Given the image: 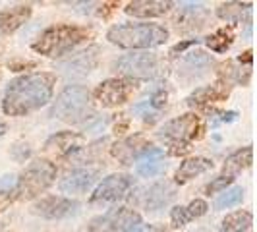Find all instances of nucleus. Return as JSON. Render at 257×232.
<instances>
[{"label": "nucleus", "mask_w": 257, "mask_h": 232, "mask_svg": "<svg viewBox=\"0 0 257 232\" xmlns=\"http://www.w3.org/2000/svg\"><path fill=\"white\" fill-rule=\"evenodd\" d=\"M56 77L49 72L26 74L12 79L4 91L2 110L8 116H26L35 112L52 99Z\"/></svg>", "instance_id": "f257e3e1"}, {"label": "nucleus", "mask_w": 257, "mask_h": 232, "mask_svg": "<svg viewBox=\"0 0 257 232\" xmlns=\"http://www.w3.org/2000/svg\"><path fill=\"white\" fill-rule=\"evenodd\" d=\"M106 39L120 49H153L167 43L168 29L159 24H120L108 29Z\"/></svg>", "instance_id": "f03ea898"}, {"label": "nucleus", "mask_w": 257, "mask_h": 232, "mask_svg": "<svg viewBox=\"0 0 257 232\" xmlns=\"http://www.w3.org/2000/svg\"><path fill=\"white\" fill-rule=\"evenodd\" d=\"M91 37V31L85 27L79 26H70V24H62V26H52L45 29L41 33V37L31 45L33 51L45 56H62L74 51L81 43H85Z\"/></svg>", "instance_id": "7ed1b4c3"}, {"label": "nucleus", "mask_w": 257, "mask_h": 232, "mask_svg": "<svg viewBox=\"0 0 257 232\" xmlns=\"http://www.w3.org/2000/svg\"><path fill=\"white\" fill-rule=\"evenodd\" d=\"M91 112H93L91 93L83 85L64 87L52 104V116L62 122H68V124L83 122Z\"/></svg>", "instance_id": "20e7f679"}, {"label": "nucleus", "mask_w": 257, "mask_h": 232, "mask_svg": "<svg viewBox=\"0 0 257 232\" xmlns=\"http://www.w3.org/2000/svg\"><path fill=\"white\" fill-rule=\"evenodd\" d=\"M54 178H56V167L51 161H45V159L33 161L20 174V178H16L14 195L16 199H33L47 188H51Z\"/></svg>", "instance_id": "39448f33"}, {"label": "nucleus", "mask_w": 257, "mask_h": 232, "mask_svg": "<svg viewBox=\"0 0 257 232\" xmlns=\"http://www.w3.org/2000/svg\"><path fill=\"white\" fill-rule=\"evenodd\" d=\"M142 215L128 207H116L91 219L89 232H142Z\"/></svg>", "instance_id": "423d86ee"}, {"label": "nucleus", "mask_w": 257, "mask_h": 232, "mask_svg": "<svg viewBox=\"0 0 257 232\" xmlns=\"http://www.w3.org/2000/svg\"><path fill=\"white\" fill-rule=\"evenodd\" d=\"M159 136L168 142L170 145H176V143H192L193 140L201 138V126H199V116L195 114H184L178 116L174 120L167 122Z\"/></svg>", "instance_id": "0eeeda50"}, {"label": "nucleus", "mask_w": 257, "mask_h": 232, "mask_svg": "<svg viewBox=\"0 0 257 232\" xmlns=\"http://www.w3.org/2000/svg\"><path fill=\"white\" fill-rule=\"evenodd\" d=\"M159 58L153 52H132L114 62V68L130 79H145L155 76Z\"/></svg>", "instance_id": "6e6552de"}, {"label": "nucleus", "mask_w": 257, "mask_h": 232, "mask_svg": "<svg viewBox=\"0 0 257 232\" xmlns=\"http://www.w3.org/2000/svg\"><path fill=\"white\" fill-rule=\"evenodd\" d=\"M136 87L138 83L130 77H110L99 83L93 95L103 106H120L134 95Z\"/></svg>", "instance_id": "1a4fd4ad"}, {"label": "nucleus", "mask_w": 257, "mask_h": 232, "mask_svg": "<svg viewBox=\"0 0 257 232\" xmlns=\"http://www.w3.org/2000/svg\"><path fill=\"white\" fill-rule=\"evenodd\" d=\"M132 186H134V180L128 174H110L91 193V203H97V205L116 203V201L128 197Z\"/></svg>", "instance_id": "9d476101"}, {"label": "nucleus", "mask_w": 257, "mask_h": 232, "mask_svg": "<svg viewBox=\"0 0 257 232\" xmlns=\"http://www.w3.org/2000/svg\"><path fill=\"white\" fill-rule=\"evenodd\" d=\"M79 203L70 199V197H62V195H49L43 197L33 205V213L43 217V219H68L72 215H76Z\"/></svg>", "instance_id": "9b49d317"}, {"label": "nucleus", "mask_w": 257, "mask_h": 232, "mask_svg": "<svg viewBox=\"0 0 257 232\" xmlns=\"http://www.w3.org/2000/svg\"><path fill=\"white\" fill-rule=\"evenodd\" d=\"M176 197V190L170 182H155L149 188L142 190L138 203L143 205L147 211H159L167 207Z\"/></svg>", "instance_id": "f8f14e48"}, {"label": "nucleus", "mask_w": 257, "mask_h": 232, "mask_svg": "<svg viewBox=\"0 0 257 232\" xmlns=\"http://www.w3.org/2000/svg\"><path fill=\"white\" fill-rule=\"evenodd\" d=\"M99 178V168H76L58 182L62 193H83Z\"/></svg>", "instance_id": "ddd939ff"}, {"label": "nucleus", "mask_w": 257, "mask_h": 232, "mask_svg": "<svg viewBox=\"0 0 257 232\" xmlns=\"http://www.w3.org/2000/svg\"><path fill=\"white\" fill-rule=\"evenodd\" d=\"M167 168V163H165V151L159 149V147H149L147 151H143L138 159H136V170L140 176H145V178H153V176H159L163 170Z\"/></svg>", "instance_id": "4468645a"}, {"label": "nucleus", "mask_w": 257, "mask_h": 232, "mask_svg": "<svg viewBox=\"0 0 257 232\" xmlns=\"http://www.w3.org/2000/svg\"><path fill=\"white\" fill-rule=\"evenodd\" d=\"M151 147L149 140H145L143 136H132L122 142H118L112 147V155L122 163V165H132L143 151H147Z\"/></svg>", "instance_id": "2eb2a0df"}, {"label": "nucleus", "mask_w": 257, "mask_h": 232, "mask_svg": "<svg viewBox=\"0 0 257 232\" xmlns=\"http://www.w3.org/2000/svg\"><path fill=\"white\" fill-rule=\"evenodd\" d=\"M174 6V2L168 0H136L126 4V14L134 18H159Z\"/></svg>", "instance_id": "dca6fc26"}, {"label": "nucleus", "mask_w": 257, "mask_h": 232, "mask_svg": "<svg viewBox=\"0 0 257 232\" xmlns=\"http://www.w3.org/2000/svg\"><path fill=\"white\" fill-rule=\"evenodd\" d=\"M97 52H99L97 47H89L87 51L64 60L60 64V70H64L66 74H72V76H85L97 66Z\"/></svg>", "instance_id": "f3484780"}, {"label": "nucleus", "mask_w": 257, "mask_h": 232, "mask_svg": "<svg viewBox=\"0 0 257 232\" xmlns=\"http://www.w3.org/2000/svg\"><path fill=\"white\" fill-rule=\"evenodd\" d=\"M31 18V6L18 4L0 12V35H10Z\"/></svg>", "instance_id": "a211bd4d"}, {"label": "nucleus", "mask_w": 257, "mask_h": 232, "mask_svg": "<svg viewBox=\"0 0 257 232\" xmlns=\"http://www.w3.org/2000/svg\"><path fill=\"white\" fill-rule=\"evenodd\" d=\"M167 101H168L167 91L157 89L149 95V99H147V101L136 104V106H134V110H136L138 114H142L145 122H155V120L159 118V114H161V110L167 106Z\"/></svg>", "instance_id": "6ab92c4d"}, {"label": "nucleus", "mask_w": 257, "mask_h": 232, "mask_svg": "<svg viewBox=\"0 0 257 232\" xmlns=\"http://www.w3.org/2000/svg\"><path fill=\"white\" fill-rule=\"evenodd\" d=\"M213 168V161H209L205 157H193V159H186L184 163L180 165V168L176 170V182L182 184V182H188L195 178V176H199V174H203L207 170H211Z\"/></svg>", "instance_id": "aec40b11"}, {"label": "nucleus", "mask_w": 257, "mask_h": 232, "mask_svg": "<svg viewBox=\"0 0 257 232\" xmlns=\"http://www.w3.org/2000/svg\"><path fill=\"white\" fill-rule=\"evenodd\" d=\"M251 159H253V149L251 147H244V149H238L234 151L230 157H226L224 161V167H222V176H228L234 178L236 174H240L242 170L251 165Z\"/></svg>", "instance_id": "412c9836"}, {"label": "nucleus", "mask_w": 257, "mask_h": 232, "mask_svg": "<svg viewBox=\"0 0 257 232\" xmlns=\"http://www.w3.org/2000/svg\"><path fill=\"white\" fill-rule=\"evenodd\" d=\"M228 97V83H217V85H211V87H201L197 89L193 95L188 97V103L190 104H209L220 101Z\"/></svg>", "instance_id": "4be33fe9"}, {"label": "nucleus", "mask_w": 257, "mask_h": 232, "mask_svg": "<svg viewBox=\"0 0 257 232\" xmlns=\"http://www.w3.org/2000/svg\"><path fill=\"white\" fill-rule=\"evenodd\" d=\"M251 14V4L249 2H224L220 4L219 10H217V16L220 20H226L230 24H238L242 22L244 18H249Z\"/></svg>", "instance_id": "5701e85b"}, {"label": "nucleus", "mask_w": 257, "mask_h": 232, "mask_svg": "<svg viewBox=\"0 0 257 232\" xmlns=\"http://www.w3.org/2000/svg\"><path fill=\"white\" fill-rule=\"evenodd\" d=\"M251 213L249 211H236L226 215V219L222 220V232H245L251 226Z\"/></svg>", "instance_id": "b1692460"}, {"label": "nucleus", "mask_w": 257, "mask_h": 232, "mask_svg": "<svg viewBox=\"0 0 257 232\" xmlns=\"http://www.w3.org/2000/svg\"><path fill=\"white\" fill-rule=\"evenodd\" d=\"M207 47L215 52H226L234 43V31L232 27H222L219 31H215L213 35L207 37Z\"/></svg>", "instance_id": "393cba45"}, {"label": "nucleus", "mask_w": 257, "mask_h": 232, "mask_svg": "<svg viewBox=\"0 0 257 232\" xmlns=\"http://www.w3.org/2000/svg\"><path fill=\"white\" fill-rule=\"evenodd\" d=\"M209 66H211V58L201 51L190 52L184 58V72H192L193 76L195 74H203Z\"/></svg>", "instance_id": "a878e982"}, {"label": "nucleus", "mask_w": 257, "mask_h": 232, "mask_svg": "<svg viewBox=\"0 0 257 232\" xmlns=\"http://www.w3.org/2000/svg\"><path fill=\"white\" fill-rule=\"evenodd\" d=\"M81 138L77 134H72V132H62V134H56L52 136L51 140L47 142V149H56L60 153H68L74 149V143L79 142Z\"/></svg>", "instance_id": "bb28decb"}, {"label": "nucleus", "mask_w": 257, "mask_h": 232, "mask_svg": "<svg viewBox=\"0 0 257 232\" xmlns=\"http://www.w3.org/2000/svg\"><path fill=\"white\" fill-rule=\"evenodd\" d=\"M242 199H244V190L240 186H234L230 190H224V192L219 193V197L215 201V207L217 209H228V207L242 203Z\"/></svg>", "instance_id": "cd10ccee"}, {"label": "nucleus", "mask_w": 257, "mask_h": 232, "mask_svg": "<svg viewBox=\"0 0 257 232\" xmlns=\"http://www.w3.org/2000/svg\"><path fill=\"white\" fill-rule=\"evenodd\" d=\"M170 220H172V226H184V224H188L190 220H192V217H190V213H188V209L186 207H174L172 211H170Z\"/></svg>", "instance_id": "c85d7f7f"}, {"label": "nucleus", "mask_w": 257, "mask_h": 232, "mask_svg": "<svg viewBox=\"0 0 257 232\" xmlns=\"http://www.w3.org/2000/svg\"><path fill=\"white\" fill-rule=\"evenodd\" d=\"M232 182H234V178H228V176H222V174H220L219 178H215L211 184H207L205 192L209 193V195H211V193H217V192H224L226 186H230Z\"/></svg>", "instance_id": "c756f323"}, {"label": "nucleus", "mask_w": 257, "mask_h": 232, "mask_svg": "<svg viewBox=\"0 0 257 232\" xmlns=\"http://www.w3.org/2000/svg\"><path fill=\"white\" fill-rule=\"evenodd\" d=\"M186 209H188V213H190V217L193 219H197V217H203L207 213V209H209V205H207L203 199H193L190 205H186Z\"/></svg>", "instance_id": "7c9ffc66"}, {"label": "nucleus", "mask_w": 257, "mask_h": 232, "mask_svg": "<svg viewBox=\"0 0 257 232\" xmlns=\"http://www.w3.org/2000/svg\"><path fill=\"white\" fill-rule=\"evenodd\" d=\"M14 199H16V195H14V188L12 190H2V192H0V211H4L6 207L12 203Z\"/></svg>", "instance_id": "2f4dec72"}, {"label": "nucleus", "mask_w": 257, "mask_h": 232, "mask_svg": "<svg viewBox=\"0 0 257 232\" xmlns=\"http://www.w3.org/2000/svg\"><path fill=\"white\" fill-rule=\"evenodd\" d=\"M29 153H31V149H29V145H16L14 147L12 155L16 157V161H26L27 157H29Z\"/></svg>", "instance_id": "473e14b6"}, {"label": "nucleus", "mask_w": 257, "mask_h": 232, "mask_svg": "<svg viewBox=\"0 0 257 232\" xmlns=\"http://www.w3.org/2000/svg\"><path fill=\"white\" fill-rule=\"evenodd\" d=\"M170 153L172 155H186L192 151V143H176V145H170Z\"/></svg>", "instance_id": "72a5a7b5"}, {"label": "nucleus", "mask_w": 257, "mask_h": 232, "mask_svg": "<svg viewBox=\"0 0 257 232\" xmlns=\"http://www.w3.org/2000/svg\"><path fill=\"white\" fill-rule=\"evenodd\" d=\"M192 45H197V39H190V41H184V43H178V45H176V47H174V49H172V54H174V56H176V54H178V52H184L186 51V49H188V47H192Z\"/></svg>", "instance_id": "f704fd0d"}, {"label": "nucleus", "mask_w": 257, "mask_h": 232, "mask_svg": "<svg viewBox=\"0 0 257 232\" xmlns=\"http://www.w3.org/2000/svg\"><path fill=\"white\" fill-rule=\"evenodd\" d=\"M116 8H118V2H104L103 6H101V16L103 18H110V14L114 12Z\"/></svg>", "instance_id": "c9c22d12"}, {"label": "nucleus", "mask_w": 257, "mask_h": 232, "mask_svg": "<svg viewBox=\"0 0 257 232\" xmlns=\"http://www.w3.org/2000/svg\"><path fill=\"white\" fill-rule=\"evenodd\" d=\"M33 66H35V62H26V64L20 62V64H10V68L12 70H22V68H33Z\"/></svg>", "instance_id": "e433bc0d"}, {"label": "nucleus", "mask_w": 257, "mask_h": 232, "mask_svg": "<svg viewBox=\"0 0 257 232\" xmlns=\"http://www.w3.org/2000/svg\"><path fill=\"white\" fill-rule=\"evenodd\" d=\"M238 62H247V64H251V51H245L244 56L238 58Z\"/></svg>", "instance_id": "4c0bfd02"}, {"label": "nucleus", "mask_w": 257, "mask_h": 232, "mask_svg": "<svg viewBox=\"0 0 257 232\" xmlns=\"http://www.w3.org/2000/svg\"><path fill=\"white\" fill-rule=\"evenodd\" d=\"M6 132H8V126H6L4 122H0V138H2V136H4Z\"/></svg>", "instance_id": "58836bf2"}, {"label": "nucleus", "mask_w": 257, "mask_h": 232, "mask_svg": "<svg viewBox=\"0 0 257 232\" xmlns=\"http://www.w3.org/2000/svg\"><path fill=\"white\" fill-rule=\"evenodd\" d=\"M153 232H167V230H163V228H157V230H153Z\"/></svg>", "instance_id": "ea45409f"}]
</instances>
